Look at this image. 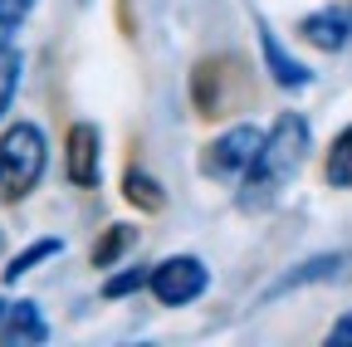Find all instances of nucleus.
<instances>
[{"label":"nucleus","instance_id":"3","mask_svg":"<svg viewBox=\"0 0 352 347\" xmlns=\"http://www.w3.org/2000/svg\"><path fill=\"white\" fill-rule=\"evenodd\" d=\"M259 142H264V133L254 122H230L226 133H215L201 147V177H210L220 186H240L250 161H254V152H259Z\"/></svg>","mask_w":352,"mask_h":347},{"label":"nucleus","instance_id":"9","mask_svg":"<svg viewBox=\"0 0 352 347\" xmlns=\"http://www.w3.org/2000/svg\"><path fill=\"white\" fill-rule=\"evenodd\" d=\"M50 337V323H44L39 303H10L6 318H0V342H44Z\"/></svg>","mask_w":352,"mask_h":347},{"label":"nucleus","instance_id":"15","mask_svg":"<svg viewBox=\"0 0 352 347\" xmlns=\"http://www.w3.org/2000/svg\"><path fill=\"white\" fill-rule=\"evenodd\" d=\"M20 74H25V59L10 49V54H0V122H6L15 93H20Z\"/></svg>","mask_w":352,"mask_h":347},{"label":"nucleus","instance_id":"12","mask_svg":"<svg viewBox=\"0 0 352 347\" xmlns=\"http://www.w3.org/2000/svg\"><path fill=\"white\" fill-rule=\"evenodd\" d=\"M54 254H64V240L59 235H44V240H34V245H25L15 259H10V265L6 269H0V279H6V284H20L30 269H39L44 265V259H54Z\"/></svg>","mask_w":352,"mask_h":347},{"label":"nucleus","instance_id":"6","mask_svg":"<svg viewBox=\"0 0 352 347\" xmlns=\"http://www.w3.org/2000/svg\"><path fill=\"white\" fill-rule=\"evenodd\" d=\"M298 34H303V45H314L323 54H342L352 45V5H342V0H333V5H318V10H308L298 20Z\"/></svg>","mask_w":352,"mask_h":347},{"label":"nucleus","instance_id":"1","mask_svg":"<svg viewBox=\"0 0 352 347\" xmlns=\"http://www.w3.org/2000/svg\"><path fill=\"white\" fill-rule=\"evenodd\" d=\"M308 152H314V133H308V117L303 113H279L270 122V133H264L250 171H245V181H240V210H264V205H274L294 177L303 171Z\"/></svg>","mask_w":352,"mask_h":347},{"label":"nucleus","instance_id":"10","mask_svg":"<svg viewBox=\"0 0 352 347\" xmlns=\"http://www.w3.org/2000/svg\"><path fill=\"white\" fill-rule=\"evenodd\" d=\"M323 181L333 191H352V122L328 142V157H323Z\"/></svg>","mask_w":352,"mask_h":347},{"label":"nucleus","instance_id":"11","mask_svg":"<svg viewBox=\"0 0 352 347\" xmlns=\"http://www.w3.org/2000/svg\"><path fill=\"white\" fill-rule=\"evenodd\" d=\"M122 196L138 210H162L166 205V186L152 177V171H142V166H127L122 171Z\"/></svg>","mask_w":352,"mask_h":347},{"label":"nucleus","instance_id":"18","mask_svg":"<svg viewBox=\"0 0 352 347\" xmlns=\"http://www.w3.org/2000/svg\"><path fill=\"white\" fill-rule=\"evenodd\" d=\"M6 309H10V303H6V298H0V318H6Z\"/></svg>","mask_w":352,"mask_h":347},{"label":"nucleus","instance_id":"14","mask_svg":"<svg viewBox=\"0 0 352 347\" xmlns=\"http://www.w3.org/2000/svg\"><path fill=\"white\" fill-rule=\"evenodd\" d=\"M34 5H39V0H0V54H10L20 45V34H25Z\"/></svg>","mask_w":352,"mask_h":347},{"label":"nucleus","instance_id":"4","mask_svg":"<svg viewBox=\"0 0 352 347\" xmlns=\"http://www.w3.org/2000/svg\"><path fill=\"white\" fill-rule=\"evenodd\" d=\"M210 289V265L201 254H166L162 265H152L147 274V293L162 309H186Z\"/></svg>","mask_w":352,"mask_h":347},{"label":"nucleus","instance_id":"16","mask_svg":"<svg viewBox=\"0 0 352 347\" xmlns=\"http://www.w3.org/2000/svg\"><path fill=\"white\" fill-rule=\"evenodd\" d=\"M147 274H152V265H127L122 274H108L103 279V298H127V293L147 289Z\"/></svg>","mask_w":352,"mask_h":347},{"label":"nucleus","instance_id":"7","mask_svg":"<svg viewBox=\"0 0 352 347\" xmlns=\"http://www.w3.org/2000/svg\"><path fill=\"white\" fill-rule=\"evenodd\" d=\"M342 279H352V249H333V254L303 259V265H294L289 274H279L264 298H279V293H294V289H308V284H342Z\"/></svg>","mask_w":352,"mask_h":347},{"label":"nucleus","instance_id":"2","mask_svg":"<svg viewBox=\"0 0 352 347\" xmlns=\"http://www.w3.org/2000/svg\"><path fill=\"white\" fill-rule=\"evenodd\" d=\"M50 166V137L44 127L20 117L0 133V201H25Z\"/></svg>","mask_w":352,"mask_h":347},{"label":"nucleus","instance_id":"8","mask_svg":"<svg viewBox=\"0 0 352 347\" xmlns=\"http://www.w3.org/2000/svg\"><path fill=\"white\" fill-rule=\"evenodd\" d=\"M259 54H264V74H270L279 89L298 93V89H308V83H314V69H308L303 59H294V54L279 45V34H274L270 25H259Z\"/></svg>","mask_w":352,"mask_h":347},{"label":"nucleus","instance_id":"17","mask_svg":"<svg viewBox=\"0 0 352 347\" xmlns=\"http://www.w3.org/2000/svg\"><path fill=\"white\" fill-rule=\"evenodd\" d=\"M328 347H352V309L328 328Z\"/></svg>","mask_w":352,"mask_h":347},{"label":"nucleus","instance_id":"13","mask_svg":"<svg viewBox=\"0 0 352 347\" xmlns=\"http://www.w3.org/2000/svg\"><path fill=\"white\" fill-rule=\"evenodd\" d=\"M132 245H138V230H132V225H108V230L98 235V245H94V254H88V259H94V269H118V259H122Z\"/></svg>","mask_w":352,"mask_h":347},{"label":"nucleus","instance_id":"5","mask_svg":"<svg viewBox=\"0 0 352 347\" xmlns=\"http://www.w3.org/2000/svg\"><path fill=\"white\" fill-rule=\"evenodd\" d=\"M64 177L78 191H94L103 181V133L98 122H69V137H64Z\"/></svg>","mask_w":352,"mask_h":347}]
</instances>
